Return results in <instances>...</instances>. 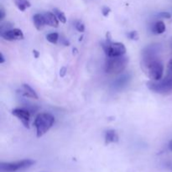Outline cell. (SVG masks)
<instances>
[{"instance_id":"6da1fadb","label":"cell","mask_w":172,"mask_h":172,"mask_svg":"<svg viewBox=\"0 0 172 172\" xmlns=\"http://www.w3.org/2000/svg\"><path fill=\"white\" fill-rule=\"evenodd\" d=\"M55 123V117L49 113L39 114L35 119L34 126L36 128V136L40 138L50 130Z\"/></svg>"},{"instance_id":"7a4b0ae2","label":"cell","mask_w":172,"mask_h":172,"mask_svg":"<svg viewBox=\"0 0 172 172\" xmlns=\"http://www.w3.org/2000/svg\"><path fill=\"white\" fill-rule=\"evenodd\" d=\"M128 63V57L121 56H107L105 63V72L108 74H119L125 70Z\"/></svg>"},{"instance_id":"3957f363","label":"cell","mask_w":172,"mask_h":172,"mask_svg":"<svg viewBox=\"0 0 172 172\" xmlns=\"http://www.w3.org/2000/svg\"><path fill=\"white\" fill-rule=\"evenodd\" d=\"M143 67L150 79L154 81L162 79L164 67H163L162 63L159 61L158 58L143 61Z\"/></svg>"},{"instance_id":"277c9868","label":"cell","mask_w":172,"mask_h":172,"mask_svg":"<svg viewBox=\"0 0 172 172\" xmlns=\"http://www.w3.org/2000/svg\"><path fill=\"white\" fill-rule=\"evenodd\" d=\"M148 88L157 93H166L172 91V72L163 80H151L147 82Z\"/></svg>"},{"instance_id":"5b68a950","label":"cell","mask_w":172,"mask_h":172,"mask_svg":"<svg viewBox=\"0 0 172 172\" xmlns=\"http://www.w3.org/2000/svg\"><path fill=\"white\" fill-rule=\"evenodd\" d=\"M35 164V161L30 159H26L15 162H2L0 164L1 171L3 172H16L21 170L27 169Z\"/></svg>"},{"instance_id":"8992f818","label":"cell","mask_w":172,"mask_h":172,"mask_svg":"<svg viewBox=\"0 0 172 172\" xmlns=\"http://www.w3.org/2000/svg\"><path fill=\"white\" fill-rule=\"evenodd\" d=\"M103 48L106 56L108 57L124 56L127 51L124 44L120 42L106 41L103 44Z\"/></svg>"},{"instance_id":"52a82bcc","label":"cell","mask_w":172,"mask_h":172,"mask_svg":"<svg viewBox=\"0 0 172 172\" xmlns=\"http://www.w3.org/2000/svg\"><path fill=\"white\" fill-rule=\"evenodd\" d=\"M12 114L18 118L21 121L25 128H30V112L25 108H14L12 110Z\"/></svg>"},{"instance_id":"ba28073f","label":"cell","mask_w":172,"mask_h":172,"mask_svg":"<svg viewBox=\"0 0 172 172\" xmlns=\"http://www.w3.org/2000/svg\"><path fill=\"white\" fill-rule=\"evenodd\" d=\"M160 51V45L158 44H153L144 48L142 52L143 61L158 58V53Z\"/></svg>"},{"instance_id":"9c48e42d","label":"cell","mask_w":172,"mask_h":172,"mask_svg":"<svg viewBox=\"0 0 172 172\" xmlns=\"http://www.w3.org/2000/svg\"><path fill=\"white\" fill-rule=\"evenodd\" d=\"M1 37L8 41H14L24 39V34L20 29H11L9 30L1 33Z\"/></svg>"},{"instance_id":"30bf717a","label":"cell","mask_w":172,"mask_h":172,"mask_svg":"<svg viewBox=\"0 0 172 172\" xmlns=\"http://www.w3.org/2000/svg\"><path fill=\"white\" fill-rule=\"evenodd\" d=\"M131 80L130 74H123L118 77L116 80L113 82V87L115 90H122L123 87L127 86Z\"/></svg>"},{"instance_id":"8fae6325","label":"cell","mask_w":172,"mask_h":172,"mask_svg":"<svg viewBox=\"0 0 172 172\" xmlns=\"http://www.w3.org/2000/svg\"><path fill=\"white\" fill-rule=\"evenodd\" d=\"M44 20H45V24L46 25H49L50 27H54V28H57L59 26V20L56 14L51 12H46L44 14Z\"/></svg>"},{"instance_id":"7c38bea8","label":"cell","mask_w":172,"mask_h":172,"mask_svg":"<svg viewBox=\"0 0 172 172\" xmlns=\"http://www.w3.org/2000/svg\"><path fill=\"white\" fill-rule=\"evenodd\" d=\"M21 94L27 98H32V99H38L39 98L35 91L28 84H23V90Z\"/></svg>"},{"instance_id":"4fadbf2b","label":"cell","mask_w":172,"mask_h":172,"mask_svg":"<svg viewBox=\"0 0 172 172\" xmlns=\"http://www.w3.org/2000/svg\"><path fill=\"white\" fill-rule=\"evenodd\" d=\"M33 21L34 25H35V27L37 30H41L44 27V25H46V24H45V20H44V14H35L33 17Z\"/></svg>"},{"instance_id":"5bb4252c","label":"cell","mask_w":172,"mask_h":172,"mask_svg":"<svg viewBox=\"0 0 172 172\" xmlns=\"http://www.w3.org/2000/svg\"><path fill=\"white\" fill-rule=\"evenodd\" d=\"M119 141V135L115 130L109 129L106 131L105 133V143L106 144H111V143H117Z\"/></svg>"},{"instance_id":"9a60e30c","label":"cell","mask_w":172,"mask_h":172,"mask_svg":"<svg viewBox=\"0 0 172 172\" xmlns=\"http://www.w3.org/2000/svg\"><path fill=\"white\" fill-rule=\"evenodd\" d=\"M14 3L17 6V8L22 12L25 11L27 8H29L31 6L30 3L28 0H14Z\"/></svg>"},{"instance_id":"2e32d148","label":"cell","mask_w":172,"mask_h":172,"mask_svg":"<svg viewBox=\"0 0 172 172\" xmlns=\"http://www.w3.org/2000/svg\"><path fill=\"white\" fill-rule=\"evenodd\" d=\"M153 31L156 32V34L158 35H160V34H163L165 31V25L163 21H157V22L154 25V27H153Z\"/></svg>"},{"instance_id":"e0dca14e","label":"cell","mask_w":172,"mask_h":172,"mask_svg":"<svg viewBox=\"0 0 172 172\" xmlns=\"http://www.w3.org/2000/svg\"><path fill=\"white\" fill-rule=\"evenodd\" d=\"M53 12H54V14H56V16L57 17V19H58L60 22L63 23V24L67 23V18H66V15H65L63 12L59 10L58 8H54Z\"/></svg>"},{"instance_id":"ac0fdd59","label":"cell","mask_w":172,"mask_h":172,"mask_svg":"<svg viewBox=\"0 0 172 172\" xmlns=\"http://www.w3.org/2000/svg\"><path fill=\"white\" fill-rule=\"evenodd\" d=\"M46 40L52 44H56L59 40V35L57 33L48 34L46 35Z\"/></svg>"},{"instance_id":"d6986e66","label":"cell","mask_w":172,"mask_h":172,"mask_svg":"<svg viewBox=\"0 0 172 172\" xmlns=\"http://www.w3.org/2000/svg\"><path fill=\"white\" fill-rule=\"evenodd\" d=\"M12 24L9 22L4 23V24H2V25H0V31H1V33H3V32H5L7 30H11L12 28Z\"/></svg>"},{"instance_id":"ffe728a7","label":"cell","mask_w":172,"mask_h":172,"mask_svg":"<svg viewBox=\"0 0 172 172\" xmlns=\"http://www.w3.org/2000/svg\"><path fill=\"white\" fill-rule=\"evenodd\" d=\"M128 37L132 40H137L139 39V35L136 31H131V32L128 33Z\"/></svg>"},{"instance_id":"44dd1931","label":"cell","mask_w":172,"mask_h":172,"mask_svg":"<svg viewBox=\"0 0 172 172\" xmlns=\"http://www.w3.org/2000/svg\"><path fill=\"white\" fill-rule=\"evenodd\" d=\"M76 29L79 32H83L85 30V25L81 21H77L76 24Z\"/></svg>"},{"instance_id":"7402d4cb","label":"cell","mask_w":172,"mask_h":172,"mask_svg":"<svg viewBox=\"0 0 172 172\" xmlns=\"http://www.w3.org/2000/svg\"><path fill=\"white\" fill-rule=\"evenodd\" d=\"M110 12H111V9H110V8L107 7V6H104L103 8V9H102V13H103V16L104 17H108Z\"/></svg>"},{"instance_id":"603a6c76","label":"cell","mask_w":172,"mask_h":172,"mask_svg":"<svg viewBox=\"0 0 172 172\" xmlns=\"http://www.w3.org/2000/svg\"><path fill=\"white\" fill-rule=\"evenodd\" d=\"M159 16L161 18H164V19H170L171 18V14L168 13V12H162L159 14Z\"/></svg>"},{"instance_id":"cb8c5ba5","label":"cell","mask_w":172,"mask_h":172,"mask_svg":"<svg viewBox=\"0 0 172 172\" xmlns=\"http://www.w3.org/2000/svg\"><path fill=\"white\" fill-rule=\"evenodd\" d=\"M5 10H4V8H3V6H1L0 7V20H3L4 18H5Z\"/></svg>"},{"instance_id":"d4e9b609","label":"cell","mask_w":172,"mask_h":172,"mask_svg":"<svg viewBox=\"0 0 172 172\" xmlns=\"http://www.w3.org/2000/svg\"><path fill=\"white\" fill-rule=\"evenodd\" d=\"M66 73H67V68L65 67H61V71H60V76H61V77H63L66 75Z\"/></svg>"},{"instance_id":"484cf974","label":"cell","mask_w":172,"mask_h":172,"mask_svg":"<svg viewBox=\"0 0 172 172\" xmlns=\"http://www.w3.org/2000/svg\"><path fill=\"white\" fill-rule=\"evenodd\" d=\"M5 62V58H4V56H3V54L2 52L0 53V63L1 64H3Z\"/></svg>"},{"instance_id":"4316f807","label":"cell","mask_w":172,"mask_h":172,"mask_svg":"<svg viewBox=\"0 0 172 172\" xmlns=\"http://www.w3.org/2000/svg\"><path fill=\"white\" fill-rule=\"evenodd\" d=\"M33 54H34V56H35V58H38V57H39L40 53L38 52L37 50H33Z\"/></svg>"},{"instance_id":"83f0119b","label":"cell","mask_w":172,"mask_h":172,"mask_svg":"<svg viewBox=\"0 0 172 172\" xmlns=\"http://www.w3.org/2000/svg\"><path fill=\"white\" fill-rule=\"evenodd\" d=\"M169 71L170 72H172V59L169 62Z\"/></svg>"},{"instance_id":"f1b7e54d","label":"cell","mask_w":172,"mask_h":172,"mask_svg":"<svg viewBox=\"0 0 172 172\" xmlns=\"http://www.w3.org/2000/svg\"><path fill=\"white\" fill-rule=\"evenodd\" d=\"M169 148H170V150H171L172 151V140H170L169 143Z\"/></svg>"}]
</instances>
